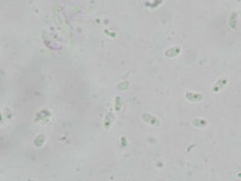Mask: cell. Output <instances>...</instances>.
I'll use <instances>...</instances> for the list:
<instances>
[{"label":"cell","mask_w":241,"mask_h":181,"mask_svg":"<svg viewBox=\"0 0 241 181\" xmlns=\"http://www.w3.org/2000/svg\"><path fill=\"white\" fill-rule=\"evenodd\" d=\"M141 119L145 121L146 123H148V124H151V126H153V127H158V126L161 124L159 120H158L156 116L151 115V114H142V115H141Z\"/></svg>","instance_id":"6da1fadb"},{"label":"cell","mask_w":241,"mask_h":181,"mask_svg":"<svg viewBox=\"0 0 241 181\" xmlns=\"http://www.w3.org/2000/svg\"><path fill=\"white\" fill-rule=\"evenodd\" d=\"M192 123H193V126H195V127H198V128H204V127L206 126V121L201 120V119H194Z\"/></svg>","instance_id":"277c9868"},{"label":"cell","mask_w":241,"mask_h":181,"mask_svg":"<svg viewBox=\"0 0 241 181\" xmlns=\"http://www.w3.org/2000/svg\"><path fill=\"white\" fill-rule=\"evenodd\" d=\"M225 83H227V80H225V79H224V80H220V82H217V83L213 86V88H212L213 92H220L222 88L225 86Z\"/></svg>","instance_id":"3957f363"},{"label":"cell","mask_w":241,"mask_h":181,"mask_svg":"<svg viewBox=\"0 0 241 181\" xmlns=\"http://www.w3.org/2000/svg\"><path fill=\"white\" fill-rule=\"evenodd\" d=\"M186 98H187V100L192 101V103L202 100V96L201 94H199V93H192V92H187L186 93Z\"/></svg>","instance_id":"7a4b0ae2"},{"label":"cell","mask_w":241,"mask_h":181,"mask_svg":"<svg viewBox=\"0 0 241 181\" xmlns=\"http://www.w3.org/2000/svg\"><path fill=\"white\" fill-rule=\"evenodd\" d=\"M236 22H238V13L233 12L232 16H230V18H229V24H230V27H232V28H236Z\"/></svg>","instance_id":"5b68a950"}]
</instances>
